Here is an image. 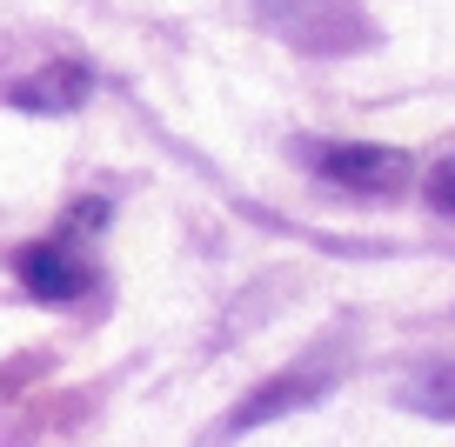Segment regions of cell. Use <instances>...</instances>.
Here are the masks:
<instances>
[{
  "instance_id": "1",
  "label": "cell",
  "mask_w": 455,
  "mask_h": 447,
  "mask_svg": "<svg viewBox=\"0 0 455 447\" xmlns=\"http://www.w3.org/2000/svg\"><path fill=\"white\" fill-rule=\"evenodd\" d=\"M255 14L301 54H362L375 41V20L355 0H255Z\"/></svg>"
},
{
  "instance_id": "2",
  "label": "cell",
  "mask_w": 455,
  "mask_h": 447,
  "mask_svg": "<svg viewBox=\"0 0 455 447\" xmlns=\"http://www.w3.org/2000/svg\"><path fill=\"white\" fill-rule=\"evenodd\" d=\"M322 168V181L348 187V194H395L409 181V154L402 147H375V140H335V147H301Z\"/></svg>"
},
{
  "instance_id": "3",
  "label": "cell",
  "mask_w": 455,
  "mask_h": 447,
  "mask_svg": "<svg viewBox=\"0 0 455 447\" xmlns=\"http://www.w3.org/2000/svg\"><path fill=\"white\" fill-rule=\"evenodd\" d=\"M81 234H47V240H28V247H14V274L20 287L34 294V301H74V294L94 287V267L81 261V247H74Z\"/></svg>"
},
{
  "instance_id": "4",
  "label": "cell",
  "mask_w": 455,
  "mask_h": 447,
  "mask_svg": "<svg viewBox=\"0 0 455 447\" xmlns=\"http://www.w3.org/2000/svg\"><path fill=\"white\" fill-rule=\"evenodd\" d=\"M322 388H328V374H315V367H295V374L261 380V388L248 394V401L235 407V414H228V434H248V427H261V420H282L288 407H308Z\"/></svg>"
},
{
  "instance_id": "5",
  "label": "cell",
  "mask_w": 455,
  "mask_h": 447,
  "mask_svg": "<svg viewBox=\"0 0 455 447\" xmlns=\"http://www.w3.org/2000/svg\"><path fill=\"white\" fill-rule=\"evenodd\" d=\"M87 94H94V74L74 67V60H60V67H41L34 81L7 87V107H20V114H74Z\"/></svg>"
},
{
  "instance_id": "6",
  "label": "cell",
  "mask_w": 455,
  "mask_h": 447,
  "mask_svg": "<svg viewBox=\"0 0 455 447\" xmlns=\"http://www.w3.org/2000/svg\"><path fill=\"white\" fill-rule=\"evenodd\" d=\"M402 407L435 414V420H455V367H428L422 380H409V388H402Z\"/></svg>"
},
{
  "instance_id": "7",
  "label": "cell",
  "mask_w": 455,
  "mask_h": 447,
  "mask_svg": "<svg viewBox=\"0 0 455 447\" xmlns=\"http://www.w3.org/2000/svg\"><path fill=\"white\" fill-rule=\"evenodd\" d=\"M428 208H435V214H455V154L428 174Z\"/></svg>"
}]
</instances>
